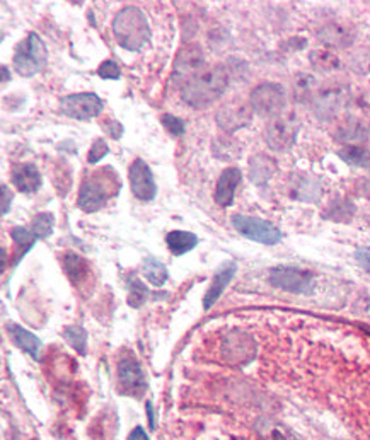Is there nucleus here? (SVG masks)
Masks as SVG:
<instances>
[{"instance_id":"1","label":"nucleus","mask_w":370,"mask_h":440,"mask_svg":"<svg viewBox=\"0 0 370 440\" xmlns=\"http://www.w3.org/2000/svg\"><path fill=\"white\" fill-rule=\"evenodd\" d=\"M227 84H229L227 70L222 65H217L212 70L200 74L190 84L183 87L181 98L186 105L193 106V108H206L225 93Z\"/></svg>"},{"instance_id":"8","label":"nucleus","mask_w":370,"mask_h":440,"mask_svg":"<svg viewBox=\"0 0 370 440\" xmlns=\"http://www.w3.org/2000/svg\"><path fill=\"white\" fill-rule=\"evenodd\" d=\"M103 108H105V102L94 93L70 94L60 99V111L74 120H91V118L99 116Z\"/></svg>"},{"instance_id":"24","label":"nucleus","mask_w":370,"mask_h":440,"mask_svg":"<svg viewBox=\"0 0 370 440\" xmlns=\"http://www.w3.org/2000/svg\"><path fill=\"white\" fill-rule=\"evenodd\" d=\"M143 275H145V279L152 285H155V287H162L167 281L169 273H167V268L161 263V261L155 260V258H149V260H145V263H143Z\"/></svg>"},{"instance_id":"15","label":"nucleus","mask_w":370,"mask_h":440,"mask_svg":"<svg viewBox=\"0 0 370 440\" xmlns=\"http://www.w3.org/2000/svg\"><path fill=\"white\" fill-rule=\"evenodd\" d=\"M11 181L21 193L31 195L41 188V174L34 164H14L11 169Z\"/></svg>"},{"instance_id":"18","label":"nucleus","mask_w":370,"mask_h":440,"mask_svg":"<svg viewBox=\"0 0 370 440\" xmlns=\"http://www.w3.org/2000/svg\"><path fill=\"white\" fill-rule=\"evenodd\" d=\"M200 243L198 237L193 232L186 231H173L166 236V244L169 248V251L176 256H183L186 253H190L191 249L197 248V244Z\"/></svg>"},{"instance_id":"14","label":"nucleus","mask_w":370,"mask_h":440,"mask_svg":"<svg viewBox=\"0 0 370 440\" xmlns=\"http://www.w3.org/2000/svg\"><path fill=\"white\" fill-rule=\"evenodd\" d=\"M242 181V173L237 168H227L218 178L217 186H215V201L220 207H230L234 204V195H236L237 186Z\"/></svg>"},{"instance_id":"2","label":"nucleus","mask_w":370,"mask_h":440,"mask_svg":"<svg viewBox=\"0 0 370 440\" xmlns=\"http://www.w3.org/2000/svg\"><path fill=\"white\" fill-rule=\"evenodd\" d=\"M119 188H121V183L113 169L105 168L101 171H95L84 180L77 198L79 208L86 213L98 212L105 207L111 196L118 195Z\"/></svg>"},{"instance_id":"31","label":"nucleus","mask_w":370,"mask_h":440,"mask_svg":"<svg viewBox=\"0 0 370 440\" xmlns=\"http://www.w3.org/2000/svg\"><path fill=\"white\" fill-rule=\"evenodd\" d=\"M107 152H110V147H107L106 142L103 140V138H95L93 147H91L89 150V156H87V161H89L91 164H98L99 161L105 159Z\"/></svg>"},{"instance_id":"35","label":"nucleus","mask_w":370,"mask_h":440,"mask_svg":"<svg viewBox=\"0 0 370 440\" xmlns=\"http://www.w3.org/2000/svg\"><path fill=\"white\" fill-rule=\"evenodd\" d=\"M355 258L358 263H360V267L364 269H367V272L370 273V248L358 249V251L355 253Z\"/></svg>"},{"instance_id":"7","label":"nucleus","mask_w":370,"mask_h":440,"mask_svg":"<svg viewBox=\"0 0 370 440\" xmlns=\"http://www.w3.org/2000/svg\"><path fill=\"white\" fill-rule=\"evenodd\" d=\"M268 280L275 288L290 293H310L316 287L312 273L296 267L272 268Z\"/></svg>"},{"instance_id":"38","label":"nucleus","mask_w":370,"mask_h":440,"mask_svg":"<svg viewBox=\"0 0 370 440\" xmlns=\"http://www.w3.org/2000/svg\"><path fill=\"white\" fill-rule=\"evenodd\" d=\"M2 72H4V84H6L7 82V67H2Z\"/></svg>"},{"instance_id":"11","label":"nucleus","mask_w":370,"mask_h":440,"mask_svg":"<svg viewBox=\"0 0 370 440\" xmlns=\"http://www.w3.org/2000/svg\"><path fill=\"white\" fill-rule=\"evenodd\" d=\"M298 133L297 123L290 116H277L266 128V144L272 150H286L293 145Z\"/></svg>"},{"instance_id":"26","label":"nucleus","mask_w":370,"mask_h":440,"mask_svg":"<svg viewBox=\"0 0 370 440\" xmlns=\"http://www.w3.org/2000/svg\"><path fill=\"white\" fill-rule=\"evenodd\" d=\"M310 63H312L314 69L321 70V72H331V70L340 67V60L326 50L312 51L310 53Z\"/></svg>"},{"instance_id":"22","label":"nucleus","mask_w":370,"mask_h":440,"mask_svg":"<svg viewBox=\"0 0 370 440\" xmlns=\"http://www.w3.org/2000/svg\"><path fill=\"white\" fill-rule=\"evenodd\" d=\"M275 171V162L270 159V157L265 156H258L251 161V171L249 178L253 183L263 185L272 178V174Z\"/></svg>"},{"instance_id":"25","label":"nucleus","mask_w":370,"mask_h":440,"mask_svg":"<svg viewBox=\"0 0 370 440\" xmlns=\"http://www.w3.org/2000/svg\"><path fill=\"white\" fill-rule=\"evenodd\" d=\"M11 236L12 239H14V243L18 244L19 248V255H18V260L21 256L26 255L27 251H29L31 248H33L36 241L39 239L38 236L33 232V229H27V227H22V225H18V227H14L11 231Z\"/></svg>"},{"instance_id":"19","label":"nucleus","mask_w":370,"mask_h":440,"mask_svg":"<svg viewBox=\"0 0 370 440\" xmlns=\"http://www.w3.org/2000/svg\"><path fill=\"white\" fill-rule=\"evenodd\" d=\"M256 430L263 440H297L296 435L282 423L270 418H260L256 422Z\"/></svg>"},{"instance_id":"12","label":"nucleus","mask_w":370,"mask_h":440,"mask_svg":"<svg viewBox=\"0 0 370 440\" xmlns=\"http://www.w3.org/2000/svg\"><path fill=\"white\" fill-rule=\"evenodd\" d=\"M128 178L131 193H133L135 198L142 201L154 200L155 195H157V185L154 181L152 171H150V168L145 162L142 159H135L131 162Z\"/></svg>"},{"instance_id":"34","label":"nucleus","mask_w":370,"mask_h":440,"mask_svg":"<svg viewBox=\"0 0 370 440\" xmlns=\"http://www.w3.org/2000/svg\"><path fill=\"white\" fill-rule=\"evenodd\" d=\"M103 128H105L106 132H107V135H110L111 138H114V140L121 138V135H123L121 123H118V121H114V120H107L105 125H103Z\"/></svg>"},{"instance_id":"17","label":"nucleus","mask_w":370,"mask_h":440,"mask_svg":"<svg viewBox=\"0 0 370 440\" xmlns=\"http://www.w3.org/2000/svg\"><path fill=\"white\" fill-rule=\"evenodd\" d=\"M7 331H9L12 342L18 345L21 350L29 354L33 359H38L39 355V348H41V342L36 335H33L31 331H27L26 328L19 326V324H7Z\"/></svg>"},{"instance_id":"20","label":"nucleus","mask_w":370,"mask_h":440,"mask_svg":"<svg viewBox=\"0 0 370 440\" xmlns=\"http://www.w3.org/2000/svg\"><path fill=\"white\" fill-rule=\"evenodd\" d=\"M63 269L75 285H81L89 276V265L77 255H67L63 258Z\"/></svg>"},{"instance_id":"9","label":"nucleus","mask_w":370,"mask_h":440,"mask_svg":"<svg viewBox=\"0 0 370 440\" xmlns=\"http://www.w3.org/2000/svg\"><path fill=\"white\" fill-rule=\"evenodd\" d=\"M285 91L280 84H261L251 93V106L261 116H277L285 108Z\"/></svg>"},{"instance_id":"36","label":"nucleus","mask_w":370,"mask_h":440,"mask_svg":"<svg viewBox=\"0 0 370 440\" xmlns=\"http://www.w3.org/2000/svg\"><path fill=\"white\" fill-rule=\"evenodd\" d=\"M11 201H12V192L9 186L2 185V215H6L11 210Z\"/></svg>"},{"instance_id":"4","label":"nucleus","mask_w":370,"mask_h":440,"mask_svg":"<svg viewBox=\"0 0 370 440\" xmlns=\"http://www.w3.org/2000/svg\"><path fill=\"white\" fill-rule=\"evenodd\" d=\"M48 51L43 39L36 33H31L21 41L14 53V69L21 77H33L46 67Z\"/></svg>"},{"instance_id":"6","label":"nucleus","mask_w":370,"mask_h":440,"mask_svg":"<svg viewBox=\"0 0 370 440\" xmlns=\"http://www.w3.org/2000/svg\"><path fill=\"white\" fill-rule=\"evenodd\" d=\"M203 67H205V57H203L200 46L194 45V43L183 46L181 51L178 53L176 60H174L171 81L179 89H183L193 79H197L198 75L203 74Z\"/></svg>"},{"instance_id":"32","label":"nucleus","mask_w":370,"mask_h":440,"mask_svg":"<svg viewBox=\"0 0 370 440\" xmlns=\"http://www.w3.org/2000/svg\"><path fill=\"white\" fill-rule=\"evenodd\" d=\"M98 75L101 79H107V81H117V79H119V75H121V72H119V67L117 62L106 60L99 65Z\"/></svg>"},{"instance_id":"37","label":"nucleus","mask_w":370,"mask_h":440,"mask_svg":"<svg viewBox=\"0 0 370 440\" xmlns=\"http://www.w3.org/2000/svg\"><path fill=\"white\" fill-rule=\"evenodd\" d=\"M128 440H149V435L145 434L142 427H137L131 430V434L128 435Z\"/></svg>"},{"instance_id":"10","label":"nucleus","mask_w":370,"mask_h":440,"mask_svg":"<svg viewBox=\"0 0 370 440\" xmlns=\"http://www.w3.org/2000/svg\"><path fill=\"white\" fill-rule=\"evenodd\" d=\"M118 384L125 394L140 396L147 389V380L135 356H123L118 362Z\"/></svg>"},{"instance_id":"5","label":"nucleus","mask_w":370,"mask_h":440,"mask_svg":"<svg viewBox=\"0 0 370 440\" xmlns=\"http://www.w3.org/2000/svg\"><path fill=\"white\" fill-rule=\"evenodd\" d=\"M232 225L234 229L241 234V236L248 237L251 241H256V243L266 244V246H275L282 241L284 234L277 225H273L272 222L258 219V217H249V215H241L236 213L232 215Z\"/></svg>"},{"instance_id":"29","label":"nucleus","mask_w":370,"mask_h":440,"mask_svg":"<svg viewBox=\"0 0 370 440\" xmlns=\"http://www.w3.org/2000/svg\"><path fill=\"white\" fill-rule=\"evenodd\" d=\"M147 299V287L138 279H131L128 304L131 307H140Z\"/></svg>"},{"instance_id":"28","label":"nucleus","mask_w":370,"mask_h":440,"mask_svg":"<svg viewBox=\"0 0 370 440\" xmlns=\"http://www.w3.org/2000/svg\"><path fill=\"white\" fill-rule=\"evenodd\" d=\"M53 227L55 217L48 212L38 213L33 219V225H31V229H33V232L39 237V239H45V237L50 236V234L53 232Z\"/></svg>"},{"instance_id":"13","label":"nucleus","mask_w":370,"mask_h":440,"mask_svg":"<svg viewBox=\"0 0 370 440\" xmlns=\"http://www.w3.org/2000/svg\"><path fill=\"white\" fill-rule=\"evenodd\" d=\"M236 272L237 265L234 263V261H225V263H222L220 267H218V269L213 275L212 285H210L205 297H203V309H205V311H209V309L213 307V304H217V300L222 297V293H224L227 285L230 284V280L234 279Z\"/></svg>"},{"instance_id":"27","label":"nucleus","mask_w":370,"mask_h":440,"mask_svg":"<svg viewBox=\"0 0 370 440\" xmlns=\"http://www.w3.org/2000/svg\"><path fill=\"white\" fill-rule=\"evenodd\" d=\"M67 343L70 345L74 350H77L81 355H86L87 348V333L81 326H67L63 331Z\"/></svg>"},{"instance_id":"23","label":"nucleus","mask_w":370,"mask_h":440,"mask_svg":"<svg viewBox=\"0 0 370 440\" xmlns=\"http://www.w3.org/2000/svg\"><path fill=\"white\" fill-rule=\"evenodd\" d=\"M319 36L322 41H326L331 46H346L352 43L353 33L340 25H331V26H326L324 29L319 33Z\"/></svg>"},{"instance_id":"33","label":"nucleus","mask_w":370,"mask_h":440,"mask_svg":"<svg viewBox=\"0 0 370 440\" xmlns=\"http://www.w3.org/2000/svg\"><path fill=\"white\" fill-rule=\"evenodd\" d=\"M340 101H338V96H333V94H328L326 98L319 99V106H317V111L319 113H333L334 109L338 108Z\"/></svg>"},{"instance_id":"16","label":"nucleus","mask_w":370,"mask_h":440,"mask_svg":"<svg viewBox=\"0 0 370 440\" xmlns=\"http://www.w3.org/2000/svg\"><path fill=\"white\" fill-rule=\"evenodd\" d=\"M249 120L251 116L248 108L244 105H239V102L224 106L217 113V123L227 132H236V130L248 125Z\"/></svg>"},{"instance_id":"30","label":"nucleus","mask_w":370,"mask_h":440,"mask_svg":"<svg viewBox=\"0 0 370 440\" xmlns=\"http://www.w3.org/2000/svg\"><path fill=\"white\" fill-rule=\"evenodd\" d=\"M161 121L167 132L174 135V137H181V135H185L186 132V123L183 121L181 118L174 116V114H162Z\"/></svg>"},{"instance_id":"21","label":"nucleus","mask_w":370,"mask_h":440,"mask_svg":"<svg viewBox=\"0 0 370 440\" xmlns=\"http://www.w3.org/2000/svg\"><path fill=\"white\" fill-rule=\"evenodd\" d=\"M338 156L353 168H370V150L360 145H346L338 152Z\"/></svg>"},{"instance_id":"3","label":"nucleus","mask_w":370,"mask_h":440,"mask_svg":"<svg viewBox=\"0 0 370 440\" xmlns=\"http://www.w3.org/2000/svg\"><path fill=\"white\" fill-rule=\"evenodd\" d=\"M113 33L118 45L128 51H140L150 41L147 15L138 7H125L113 21Z\"/></svg>"}]
</instances>
